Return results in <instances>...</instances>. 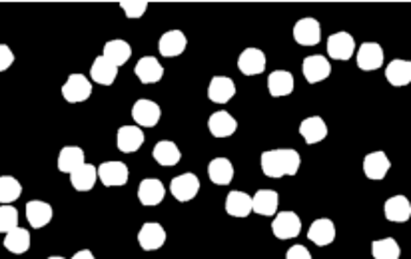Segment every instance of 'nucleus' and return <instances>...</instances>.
<instances>
[{"label": "nucleus", "mask_w": 411, "mask_h": 259, "mask_svg": "<svg viewBox=\"0 0 411 259\" xmlns=\"http://www.w3.org/2000/svg\"><path fill=\"white\" fill-rule=\"evenodd\" d=\"M92 94V84L82 74H70L66 84L62 86V96L70 104H78L88 100Z\"/></svg>", "instance_id": "obj_2"}, {"label": "nucleus", "mask_w": 411, "mask_h": 259, "mask_svg": "<svg viewBox=\"0 0 411 259\" xmlns=\"http://www.w3.org/2000/svg\"><path fill=\"white\" fill-rule=\"evenodd\" d=\"M96 174L106 188L124 186L128 182V168L122 162H104V164L98 165Z\"/></svg>", "instance_id": "obj_9"}, {"label": "nucleus", "mask_w": 411, "mask_h": 259, "mask_svg": "<svg viewBox=\"0 0 411 259\" xmlns=\"http://www.w3.org/2000/svg\"><path fill=\"white\" fill-rule=\"evenodd\" d=\"M72 259H94V256H92V251H90V249H82V251L74 253Z\"/></svg>", "instance_id": "obj_41"}, {"label": "nucleus", "mask_w": 411, "mask_h": 259, "mask_svg": "<svg viewBox=\"0 0 411 259\" xmlns=\"http://www.w3.org/2000/svg\"><path fill=\"white\" fill-rule=\"evenodd\" d=\"M319 34H322V28H319V22L314 18H302L294 27V38L302 46H315L322 38Z\"/></svg>", "instance_id": "obj_12"}, {"label": "nucleus", "mask_w": 411, "mask_h": 259, "mask_svg": "<svg viewBox=\"0 0 411 259\" xmlns=\"http://www.w3.org/2000/svg\"><path fill=\"white\" fill-rule=\"evenodd\" d=\"M208 128H210V132H212L214 138H230L236 132L238 122L233 120L228 112H216V114L210 116Z\"/></svg>", "instance_id": "obj_22"}, {"label": "nucleus", "mask_w": 411, "mask_h": 259, "mask_svg": "<svg viewBox=\"0 0 411 259\" xmlns=\"http://www.w3.org/2000/svg\"><path fill=\"white\" fill-rule=\"evenodd\" d=\"M132 56V48L126 40H110L104 46V58L110 64H114L116 68L128 62V58Z\"/></svg>", "instance_id": "obj_33"}, {"label": "nucleus", "mask_w": 411, "mask_h": 259, "mask_svg": "<svg viewBox=\"0 0 411 259\" xmlns=\"http://www.w3.org/2000/svg\"><path fill=\"white\" fill-rule=\"evenodd\" d=\"M236 94V84H233L232 78H226V76H214L212 82H210V88H208V96L212 102L216 104H226L230 102Z\"/></svg>", "instance_id": "obj_19"}, {"label": "nucleus", "mask_w": 411, "mask_h": 259, "mask_svg": "<svg viewBox=\"0 0 411 259\" xmlns=\"http://www.w3.org/2000/svg\"><path fill=\"white\" fill-rule=\"evenodd\" d=\"M22 193V186L13 176H0V204L8 205L16 202Z\"/></svg>", "instance_id": "obj_36"}, {"label": "nucleus", "mask_w": 411, "mask_h": 259, "mask_svg": "<svg viewBox=\"0 0 411 259\" xmlns=\"http://www.w3.org/2000/svg\"><path fill=\"white\" fill-rule=\"evenodd\" d=\"M384 64V50L377 42H363L357 50V66L366 72L382 68Z\"/></svg>", "instance_id": "obj_7"}, {"label": "nucleus", "mask_w": 411, "mask_h": 259, "mask_svg": "<svg viewBox=\"0 0 411 259\" xmlns=\"http://www.w3.org/2000/svg\"><path fill=\"white\" fill-rule=\"evenodd\" d=\"M208 176L216 186H228L233 177V165L228 158H214L208 165Z\"/></svg>", "instance_id": "obj_24"}, {"label": "nucleus", "mask_w": 411, "mask_h": 259, "mask_svg": "<svg viewBox=\"0 0 411 259\" xmlns=\"http://www.w3.org/2000/svg\"><path fill=\"white\" fill-rule=\"evenodd\" d=\"M48 259H64V258H58V256H52V258H48Z\"/></svg>", "instance_id": "obj_42"}, {"label": "nucleus", "mask_w": 411, "mask_h": 259, "mask_svg": "<svg viewBox=\"0 0 411 259\" xmlns=\"http://www.w3.org/2000/svg\"><path fill=\"white\" fill-rule=\"evenodd\" d=\"M164 193L166 190L164 186H162V182L156 179V177H146L138 186V200H140V204L148 205V207L162 204Z\"/></svg>", "instance_id": "obj_10"}, {"label": "nucleus", "mask_w": 411, "mask_h": 259, "mask_svg": "<svg viewBox=\"0 0 411 259\" xmlns=\"http://www.w3.org/2000/svg\"><path fill=\"white\" fill-rule=\"evenodd\" d=\"M238 68L246 76H256L266 70V56L260 48H246L238 58Z\"/></svg>", "instance_id": "obj_13"}, {"label": "nucleus", "mask_w": 411, "mask_h": 259, "mask_svg": "<svg viewBox=\"0 0 411 259\" xmlns=\"http://www.w3.org/2000/svg\"><path fill=\"white\" fill-rule=\"evenodd\" d=\"M120 6L128 18H140L148 10V2H120Z\"/></svg>", "instance_id": "obj_38"}, {"label": "nucleus", "mask_w": 411, "mask_h": 259, "mask_svg": "<svg viewBox=\"0 0 411 259\" xmlns=\"http://www.w3.org/2000/svg\"><path fill=\"white\" fill-rule=\"evenodd\" d=\"M134 72H136L138 80L142 84L158 82V80H162V76H164V68L160 66L158 58H154V56H144V58H140Z\"/></svg>", "instance_id": "obj_14"}, {"label": "nucleus", "mask_w": 411, "mask_h": 259, "mask_svg": "<svg viewBox=\"0 0 411 259\" xmlns=\"http://www.w3.org/2000/svg\"><path fill=\"white\" fill-rule=\"evenodd\" d=\"M27 219L34 230H41L46 223H50V219H52V207H50V204H46V202L32 200V202L27 204Z\"/></svg>", "instance_id": "obj_21"}, {"label": "nucleus", "mask_w": 411, "mask_h": 259, "mask_svg": "<svg viewBox=\"0 0 411 259\" xmlns=\"http://www.w3.org/2000/svg\"><path fill=\"white\" fill-rule=\"evenodd\" d=\"M385 218L394 223H403L411 218V204L405 195H394L384 205Z\"/></svg>", "instance_id": "obj_17"}, {"label": "nucleus", "mask_w": 411, "mask_h": 259, "mask_svg": "<svg viewBox=\"0 0 411 259\" xmlns=\"http://www.w3.org/2000/svg\"><path fill=\"white\" fill-rule=\"evenodd\" d=\"M138 244L146 251H156V249H160L166 244V230L160 223L148 221L138 232Z\"/></svg>", "instance_id": "obj_6"}, {"label": "nucleus", "mask_w": 411, "mask_h": 259, "mask_svg": "<svg viewBox=\"0 0 411 259\" xmlns=\"http://www.w3.org/2000/svg\"><path fill=\"white\" fill-rule=\"evenodd\" d=\"M356 50V40L347 32H336L328 38V54L336 60H349Z\"/></svg>", "instance_id": "obj_8"}, {"label": "nucleus", "mask_w": 411, "mask_h": 259, "mask_svg": "<svg viewBox=\"0 0 411 259\" xmlns=\"http://www.w3.org/2000/svg\"><path fill=\"white\" fill-rule=\"evenodd\" d=\"M286 259H312V253L303 246H294L288 249Z\"/></svg>", "instance_id": "obj_40"}, {"label": "nucleus", "mask_w": 411, "mask_h": 259, "mask_svg": "<svg viewBox=\"0 0 411 259\" xmlns=\"http://www.w3.org/2000/svg\"><path fill=\"white\" fill-rule=\"evenodd\" d=\"M389 168H391L389 158L385 156L384 151H371L363 160V174L370 179H375V182L384 179L385 174L389 172Z\"/></svg>", "instance_id": "obj_16"}, {"label": "nucleus", "mask_w": 411, "mask_h": 259, "mask_svg": "<svg viewBox=\"0 0 411 259\" xmlns=\"http://www.w3.org/2000/svg\"><path fill=\"white\" fill-rule=\"evenodd\" d=\"M142 144H144V132L138 126H122L118 130V150L124 154L138 151Z\"/></svg>", "instance_id": "obj_20"}, {"label": "nucleus", "mask_w": 411, "mask_h": 259, "mask_svg": "<svg viewBox=\"0 0 411 259\" xmlns=\"http://www.w3.org/2000/svg\"><path fill=\"white\" fill-rule=\"evenodd\" d=\"M302 164V158L296 150H272L261 154V172L268 177L296 176Z\"/></svg>", "instance_id": "obj_1"}, {"label": "nucleus", "mask_w": 411, "mask_h": 259, "mask_svg": "<svg viewBox=\"0 0 411 259\" xmlns=\"http://www.w3.org/2000/svg\"><path fill=\"white\" fill-rule=\"evenodd\" d=\"M96 179H98L96 168L88 164H82L80 168H76V170L70 174V182H72L74 190H78V191H90L92 188H94Z\"/></svg>", "instance_id": "obj_31"}, {"label": "nucleus", "mask_w": 411, "mask_h": 259, "mask_svg": "<svg viewBox=\"0 0 411 259\" xmlns=\"http://www.w3.org/2000/svg\"><path fill=\"white\" fill-rule=\"evenodd\" d=\"M84 164V151L78 146H66L58 154V170L64 174H72L76 168Z\"/></svg>", "instance_id": "obj_32"}, {"label": "nucleus", "mask_w": 411, "mask_h": 259, "mask_svg": "<svg viewBox=\"0 0 411 259\" xmlns=\"http://www.w3.org/2000/svg\"><path fill=\"white\" fill-rule=\"evenodd\" d=\"M371 253L375 259H399V244L394 237H385V239H375L371 244Z\"/></svg>", "instance_id": "obj_35"}, {"label": "nucleus", "mask_w": 411, "mask_h": 259, "mask_svg": "<svg viewBox=\"0 0 411 259\" xmlns=\"http://www.w3.org/2000/svg\"><path fill=\"white\" fill-rule=\"evenodd\" d=\"M300 134L308 144H317L328 136V126L319 116H312V118H305L300 124Z\"/></svg>", "instance_id": "obj_25"}, {"label": "nucleus", "mask_w": 411, "mask_h": 259, "mask_svg": "<svg viewBox=\"0 0 411 259\" xmlns=\"http://www.w3.org/2000/svg\"><path fill=\"white\" fill-rule=\"evenodd\" d=\"M170 191L178 202H190L200 191V179L194 174H182L176 176L170 184Z\"/></svg>", "instance_id": "obj_5"}, {"label": "nucleus", "mask_w": 411, "mask_h": 259, "mask_svg": "<svg viewBox=\"0 0 411 259\" xmlns=\"http://www.w3.org/2000/svg\"><path fill=\"white\" fill-rule=\"evenodd\" d=\"M160 116H162L160 106L146 98H140L132 108V118L136 120L138 126H144V128H154L160 122Z\"/></svg>", "instance_id": "obj_4"}, {"label": "nucleus", "mask_w": 411, "mask_h": 259, "mask_svg": "<svg viewBox=\"0 0 411 259\" xmlns=\"http://www.w3.org/2000/svg\"><path fill=\"white\" fill-rule=\"evenodd\" d=\"M303 76L310 84H317L322 80H326L331 74V66H329L328 58L326 56H308L302 64Z\"/></svg>", "instance_id": "obj_11"}, {"label": "nucleus", "mask_w": 411, "mask_h": 259, "mask_svg": "<svg viewBox=\"0 0 411 259\" xmlns=\"http://www.w3.org/2000/svg\"><path fill=\"white\" fill-rule=\"evenodd\" d=\"M308 239H310V242H314L315 246H319V247L329 246V244L336 239V225H333V221L328 218L315 219L314 223L310 225Z\"/></svg>", "instance_id": "obj_15"}, {"label": "nucleus", "mask_w": 411, "mask_h": 259, "mask_svg": "<svg viewBox=\"0 0 411 259\" xmlns=\"http://www.w3.org/2000/svg\"><path fill=\"white\" fill-rule=\"evenodd\" d=\"M277 204L280 200L274 190H258V193L252 198V212L260 216H274Z\"/></svg>", "instance_id": "obj_28"}, {"label": "nucleus", "mask_w": 411, "mask_h": 259, "mask_svg": "<svg viewBox=\"0 0 411 259\" xmlns=\"http://www.w3.org/2000/svg\"><path fill=\"white\" fill-rule=\"evenodd\" d=\"M18 228V212L13 205H0V233H8Z\"/></svg>", "instance_id": "obj_37"}, {"label": "nucleus", "mask_w": 411, "mask_h": 259, "mask_svg": "<svg viewBox=\"0 0 411 259\" xmlns=\"http://www.w3.org/2000/svg\"><path fill=\"white\" fill-rule=\"evenodd\" d=\"M152 156L160 165H176L180 162V158H182V151H180V148L174 142L162 140V142H158L154 146Z\"/></svg>", "instance_id": "obj_29"}, {"label": "nucleus", "mask_w": 411, "mask_h": 259, "mask_svg": "<svg viewBox=\"0 0 411 259\" xmlns=\"http://www.w3.org/2000/svg\"><path fill=\"white\" fill-rule=\"evenodd\" d=\"M14 62V54L10 52V48L6 44H0V72L10 68V64Z\"/></svg>", "instance_id": "obj_39"}, {"label": "nucleus", "mask_w": 411, "mask_h": 259, "mask_svg": "<svg viewBox=\"0 0 411 259\" xmlns=\"http://www.w3.org/2000/svg\"><path fill=\"white\" fill-rule=\"evenodd\" d=\"M226 212L232 218H247L252 214V198L246 191H230L226 198Z\"/></svg>", "instance_id": "obj_23"}, {"label": "nucleus", "mask_w": 411, "mask_h": 259, "mask_svg": "<svg viewBox=\"0 0 411 259\" xmlns=\"http://www.w3.org/2000/svg\"><path fill=\"white\" fill-rule=\"evenodd\" d=\"M272 232L277 239H294L302 233V221L294 212H282L275 216Z\"/></svg>", "instance_id": "obj_3"}, {"label": "nucleus", "mask_w": 411, "mask_h": 259, "mask_svg": "<svg viewBox=\"0 0 411 259\" xmlns=\"http://www.w3.org/2000/svg\"><path fill=\"white\" fill-rule=\"evenodd\" d=\"M90 76H92V80L96 84L110 86V84H114L116 76H118V68L114 64H110L104 56H98L96 60H94V64H92V68H90Z\"/></svg>", "instance_id": "obj_30"}, {"label": "nucleus", "mask_w": 411, "mask_h": 259, "mask_svg": "<svg viewBox=\"0 0 411 259\" xmlns=\"http://www.w3.org/2000/svg\"><path fill=\"white\" fill-rule=\"evenodd\" d=\"M186 44H188V40H186L184 32L168 30L164 36L160 38V42H158V50L166 58H174V56H180L186 50Z\"/></svg>", "instance_id": "obj_18"}, {"label": "nucleus", "mask_w": 411, "mask_h": 259, "mask_svg": "<svg viewBox=\"0 0 411 259\" xmlns=\"http://www.w3.org/2000/svg\"><path fill=\"white\" fill-rule=\"evenodd\" d=\"M4 247L13 253H24L30 247V233L24 228H14L4 237Z\"/></svg>", "instance_id": "obj_34"}, {"label": "nucleus", "mask_w": 411, "mask_h": 259, "mask_svg": "<svg viewBox=\"0 0 411 259\" xmlns=\"http://www.w3.org/2000/svg\"><path fill=\"white\" fill-rule=\"evenodd\" d=\"M268 90L275 98L291 94L294 92V76L286 70H275L268 76Z\"/></svg>", "instance_id": "obj_27"}, {"label": "nucleus", "mask_w": 411, "mask_h": 259, "mask_svg": "<svg viewBox=\"0 0 411 259\" xmlns=\"http://www.w3.org/2000/svg\"><path fill=\"white\" fill-rule=\"evenodd\" d=\"M385 78L391 86H408L411 82V62L391 60L385 68Z\"/></svg>", "instance_id": "obj_26"}]
</instances>
